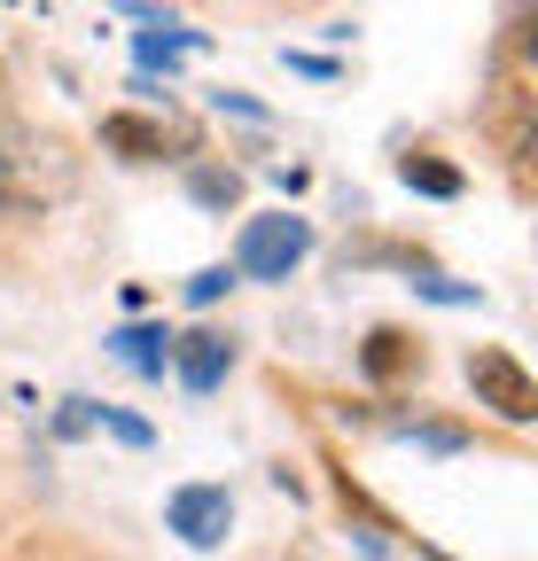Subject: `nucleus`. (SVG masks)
Returning a JSON list of instances; mask_svg holds the SVG:
<instances>
[{
    "label": "nucleus",
    "instance_id": "423d86ee",
    "mask_svg": "<svg viewBox=\"0 0 538 561\" xmlns=\"http://www.w3.org/2000/svg\"><path fill=\"white\" fill-rule=\"evenodd\" d=\"M359 375L367 382H407V375H422V343L407 335V328H375L367 343H359Z\"/></svg>",
    "mask_w": 538,
    "mask_h": 561
},
{
    "label": "nucleus",
    "instance_id": "39448f33",
    "mask_svg": "<svg viewBox=\"0 0 538 561\" xmlns=\"http://www.w3.org/2000/svg\"><path fill=\"white\" fill-rule=\"evenodd\" d=\"M102 149H110V157H125V164H164L172 149H180V157L195 149V133H187V125H172V117H133V110H110V117H102Z\"/></svg>",
    "mask_w": 538,
    "mask_h": 561
},
{
    "label": "nucleus",
    "instance_id": "7ed1b4c3",
    "mask_svg": "<svg viewBox=\"0 0 538 561\" xmlns=\"http://www.w3.org/2000/svg\"><path fill=\"white\" fill-rule=\"evenodd\" d=\"M468 390H477V405H492L507 430H530V421H538V382L523 375V359L500 351V343L468 351Z\"/></svg>",
    "mask_w": 538,
    "mask_h": 561
},
{
    "label": "nucleus",
    "instance_id": "0eeeda50",
    "mask_svg": "<svg viewBox=\"0 0 538 561\" xmlns=\"http://www.w3.org/2000/svg\"><path fill=\"white\" fill-rule=\"evenodd\" d=\"M172 367H180V382L195 398H211L227 382V367H234V343L227 335H187V351H172Z\"/></svg>",
    "mask_w": 538,
    "mask_h": 561
},
{
    "label": "nucleus",
    "instance_id": "1a4fd4ad",
    "mask_svg": "<svg viewBox=\"0 0 538 561\" xmlns=\"http://www.w3.org/2000/svg\"><path fill=\"white\" fill-rule=\"evenodd\" d=\"M398 180H407L414 195H437V203H453V195L468 187V180H460L445 157H398Z\"/></svg>",
    "mask_w": 538,
    "mask_h": 561
},
{
    "label": "nucleus",
    "instance_id": "9b49d317",
    "mask_svg": "<svg viewBox=\"0 0 538 561\" xmlns=\"http://www.w3.org/2000/svg\"><path fill=\"white\" fill-rule=\"evenodd\" d=\"M234 280H242L234 265H204V273H195V280H187V305H219V297L234 289Z\"/></svg>",
    "mask_w": 538,
    "mask_h": 561
},
{
    "label": "nucleus",
    "instance_id": "f03ea898",
    "mask_svg": "<svg viewBox=\"0 0 538 561\" xmlns=\"http://www.w3.org/2000/svg\"><path fill=\"white\" fill-rule=\"evenodd\" d=\"M305 257H312V227L289 219V210H265V219H250L242 242H234V273H250V280H289Z\"/></svg>",
    "mask_w": 538,
    "mask_h": 561
},
{
    "label": "nucleus",
    "instance_id": "20e7f679",
    "mask_svg": "<svg viewBox=\"0 0 538 561\" xmlns=\"http://www.w3.org/2000/svg\"><path fill=\"white\" fill-rule=\"evenodd\" d=\"M164 530H180V546H195V553L227 546V530H234V491H227V483H180L172 500H164Z\"/></svg>",
    "mask_w": 538,
    "mask_h": 561
},
{
    "label": "nucleus",
    "instance_id": "9d476101",
    "mask_svg": "<svg viewBox=\"0 0 538 561\" xmlns=\"http://www.w3.org/2000/svg\"><path fill=\"white\" fill-rule=\"evenodd\" d=\"M187 195L204 203V210H234L242 203V180L234 172H187Z\"/></svg>",
    "mask_w": 538,
    "mask_h": 561
},
{
    "label": "nucleus",
    "instance_id": "6e6552de",
    "mask_svg": "<svg viewBox=\"0 0 538 561\" xmlns=\"http://www.w3.org/2000/svg\"><path fill=\"white\" fill-rule=\"evenodd\" d=\"M110 359L157 382V375L172 367V335H164V328H141V320H125V328H110Z\"/></svg>",
    "mask_w": 538,
    "mask_h": 561
},
{
    "label": "nucleus",
    "instance_id": "f257e3e1",
    "mask_svg": "<svg viewBox=\"0 0 538 561\" xmlns=\"http://www.w3.org/2000/svg\"><path fill=\"white\" fill-rule=\"evenodd\" d=\"M71 195V157L47 133H9L0 125V219H39L47 203Z\"/></svg>",
    "mask_w": 538,
    "mask_h": 561
},
{
    "label": "nucleus",
    "instance_id": "f8f14e48",
    "mask_svg": "<svg viewBox=\"0 0 538 561\" xmlns=\"http://www.w3.org/2000/svg\"><path fill=\"white\" fill-rule=\"evenodd\" d=\"M94 421H110V430H117L125 445H149V421H133V413H110V405H94Z\"/></svg>",
    "mask_w": 538,
    "mask_h": 561
},
{
    "label": "nucleus",
    "instance_id": "ddd939ff",
    "mask_svg": "<svg viewBox=\"0 0 538 561\" xmlns=\"http://www.w3.org/2000/svg\"><path fill=\"white\" fill-rule=\"evenodd\" d=\"M0 110H9V70H0Z\"/></svg>",
    "mask_w": 538,
    "mask_h": 561
}]
</instances>
